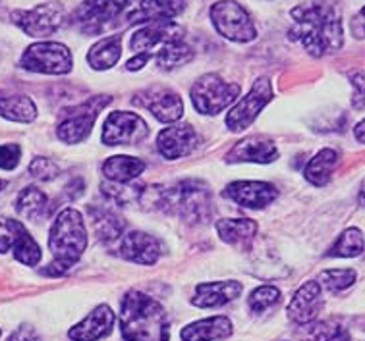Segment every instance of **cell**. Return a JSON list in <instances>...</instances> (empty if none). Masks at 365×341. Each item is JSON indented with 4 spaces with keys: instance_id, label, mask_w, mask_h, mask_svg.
<instances>
[{
    "instance_id": "obj_1",
    "label": "cell",
    "mask_w": 365,
    "mask_h": 341,
    "mask_svg": "<svg viewBox=\"0 0 365 341\" xmlns=\"http://www.w3.org/2000/svg\"><path fill=\"white\" fill-rule=\"evenodd\" d=\"M290 16V39L299 43L315 58L336 53L344 45L342 12L336 4L325 0H313L292 8Z\"/></svg>"
},
{
    "instance_id": "obj_2",
    "label": "cell",
    "mask_w": 365,
    "mask_h": 341,
    "mask_svg": "<svg viewBox=\"0 0 365 341\" xmlns=\"http://www.w3.org/2000/svg\"><path fill=\"white\" fill-rule=\"evenodd\" d=\"M120 330L126 341H168L170 318L159 301L132 289L120 305Z\"/></svg>"
},
{
    "instance_id": "obj_3",
    "label": "cell",
    "mask_w": 365,
    "mask_h": 341,
    "mask_svg": "<svg viewBox=\"0 0 365 341\" xmlns=\"http://www.w3.org/2000/svg\"><path fill=\"white\" fill-rule=\"evenodd\" d=\"M48 249L53 253V263L41 270L43 276H62L78 263L87 249V230L81 212L64 209L53 222L48 234Z\"/></svg>"
},
{
    "instance_id": "obj_4",
    "label": "cell",
    "mask_w": 365,
    "mask_h": 341,
    "mask_svg": "<svg viewBox=\"0 0 365 341\" xmlns=\"http://www.w3.org/2000/svg\"><path fill=\"white\" fill-rule=\"evenodd\" d=\"M159 210L187 224H205L215 214L212 193L201 179H182L176 185L163 187Z\"/></svg>"
},
{
    "instance_id": "obj_5",
    "label": "cell",
    "mask_w": 365,
    "mask_h": 341,
    "mask_svg": "<svg viewBox=\"0 0 365 341\" xmlns=\"http://www.w3.org/2000/svg\"><path fill=\"white\" fill-rule=\"evenodd\" d=\"M110 103H113V97L97 95V97L87 99L86 103H81V105L66 108V110L62 112V118H60L58 127H56V137L62 143L68 145L86 141L91 135L95 120L99 118L101 112L105 110Z\"/></svg>"
},
{
    "instance_id": "obj_6",
    "label": "cell",
    "mask_w": 365,
    "mask_h": 341,
    "mask_svg": "<svg viewBox=\"0 0 365 341\" xmlns=\"http://www.w3.org/2000/svg\"><path fill=\"white\" fill-rule=\"evenodd\" d=\"M195 110L205 116H215L232 105L240 97L238 83H226L217 73H205L193 83L190 91Z\"/></svg>"
},
{
    "instance_id": "obj_7",
    "label": "cell",
    "mask_w": 365,
    "mask_h": 341,
    "mask_svg": "<svg viewBox=\"0 0 365 341\" xmlns=\"http://www.w3.org/2000/svg\"><path fill=\"white\" fill-rule=\"evenodd\" d=\"M211 21L217 33L234 43H252L257 37V29L252 16L236 0H219L211 6Z\"/></svg>"
},
{
    "instance_id": "obj_8",
    "label": "cell",
    "mask_w": 365,
    "mask_h": 341,
    "mask_svg": "<svg viewBox=\"0 0 365 341\" xmlns=\"http://www.w3.org/2000/svg\"><path fill=\"white\" fill-rule=\"evenodd\" d=\"M20 66L27 72L47 73V75H66L72 72L73 58L70 48L54 41H41L27 46L21 54Z\"/></svg>"
},
{
    "instance_id": "obj_9",
    "label": "cell",
    "mask_w": 365,
    "mask_h": 341,
    "mask_svg": "<svg viewBox=\"0 0 365 341\" xmlns=\"http://www.w3.org/2000/svg\"><path fill=\"white\" fill-rule=\"evenodd\" d=\"M66 18V10L60 2H43L31 10H16L12 21L21 31L35 39H45L58 31Z\"/></svg>"
},
{
    "instance_id": "obj_10",
    "label": "cell",
    "mask_w": 365,
    "mask_h": 341,
    "mask_svg": "<svg viewBox=\"0 0 365 341\" xmlns=\"http://www.w3.org/2000/svg\"><path fill=\"white\" fill-rule=\"evenodd\" d=\"M272 100V85L269 78H259L257 81H253L252 89L246 97L230 106V110L226 114V125L228 130L234 133H240L247 130L250 125L255 122V118L259 116V112L265 108Z\"/></svg>"
},
{
    "instance_id": "obj_11",
    "label": "cell",
    "mask_w": 365,
    "mask_h": 341,
    "mask_svg": "<svg viewBox=\"0 0 365 341\" xmlns=\"http://www.w3.org/2000/svg\"><path fill=\"white\" fill-rule=\"evenodd\" d=\"M126 8L128 0H83L73 12L72 23L83 33L97 35Z\"/></svg>"
},
{
    "instance_id": "obj_12",
    "label": "cell",
    "mask_w": 365,
    "mask_h": 341,
    "mask_svg": "<svg viewBox=\"0 0 365 341\" xmlns=\"http://www.w3.org/2000/svg\"><path fill=\"white\" fill-rule=\"evenodd\" d=\"M149 135L145 120L140 114L128 110H116L108 114L103 127V143L108 147L118 145H135L145 141Z\"/></svg>"
},
{
    "instance_id": "obj_13",
    "label": "cell",
    "mask_w": 365,
    "mask_h": 341,
    "mask_svg": "<svg viewBox=\"0 0 365 341\" xmlns=\"http://www.w3.org/2000/svg\"><path fill=\"white\" fill-rule=\"evenodd\" d=\"M133 105L147 108L163 124H176L184 116V103L178 93L165 85L147 87L133 99Z\"/></svg>"
},
{
    "instance_id": "obj_14",
    "label": "cell",
    "mask_w": 365,
    "mask_h": 341,
    "mask_svg": "<svg viewBox=\"0 0 365 341\" xmlns=\"http://www.w3.org/2000/svg\"><path fill=\"white\" fill-rule=\"evenodd\" d=\"M184 27L170 21H155V23H145L143 27H140L135 33L132 35L130 39V48H132L135 54H149L151 58L155 56V48H163L168 43L173 41L184 39Z\"/></svg>"
},
{
    "instance_id": "obj_15",
    "label": "cell",
    "mask_w": 365,
    "mask_h": 341,
    "mask_svg": "<svg viewBox=\"0 0 365 341\" xmlns=\"http://www.w3.org/2000/svg\"><path fill=\"white\" fill-rule=\"evenodd\" d=\"M200 143V133L190 124H170L157 135V151L166 160H178L192 154Z\"/></svg>"
},
{
    "instance_id": "obj_16",
    "label": "cell",
    "mask_w": 365,
    "mask_h": 341,
    "mask_svg": "<svg viewBox=\"0 0 365 341\" xmlns=\"http://www.w3.org/2000/svg\"><path fill=\"white\" fill-rule=\"evenodd\" d=\"M186 10L184 0H138L126 8L124 23H155V21H170Z\"/></svg>"
},
{
    "instance_id": "obj_17",
    "label": "cell",
    "mask_w": 365,
    "mask_h": 341,
    "mask_svg": "<svg viewBox=\"0 0 365 341\" xmlns=\"http://www.w3.org/2000/svg\"><path fill=\"white\" fill-rule=\"evenodd\" d=\"M222 195L240 206L259 210L269 206L272 201H277L279 189L267 182H234V184L226 185Z\"/></svg>"
},
{
    "instance_id": "obj_18",
    "label": "cell",
    "mask_w": 365,
    "mask_h": 341,
    "mask_svg": "<svg viewBox=\"0 0 365 341\" xmlns=\"http://www.w3.org/2000/svg\"><path fill=\"white\" fill-rule=\"evenodd\" d=\"M120 256L130 263L143 264V266H151L159 261L163 247H160L159 239L149 236L145 231H128L124 237L120 239Z\"/></svg>"
},
{
    "instance_id": "obj_19",
    "label": "cell",
    "mask_w": 365,
    "mask_h": 341,
    "mask_svg": "<svg viewBox=\"0 0 365 341\" xmlns=\"http://www.w3.org/2000/svg\"><path fill=\"white\" fill-rule=\"evenodd\" d=\"M279 158V149L271 139L263 135H252L242 139L232 147V151L226 154V162L240 164V162H253V164H271Z\"/></svg>"
},
{
    "instance_id": "obj_20",
    "label": "cell",
    "mask_w": 365,
    "mask_h": 341,
    "mask_svg": "<svg viewBox=\"0 0 365 341\" xmlns=\"http://www.w3.org/2000/svg\"><path fill=\"white\" fill-rule=\"evenodd\" d=\"M114 320H116V316H114L113 308L108 305H99L83 320L70 328L68 337L72 341H99L106 335H110Z\"/></svg>"
},
{
    "instance_id": "obj_21",
    "label": "cell",
    "mask_w": 365,
    "mask_h": 341,
    "mask_svg": "<svg viewBox=\"0 0 365 341\" xmlns=\"http://www.w3.org/2000/svg\"><path fill=\"white\" fill-rule=\"evenodd\" d=\"M323 308V288L319 282H306L294 293L288 316L296 324H312Z\"/></svg>"
},
{
    "instance_id": "obj_22",
    "label": "cell",
    "mask_w": 365,
    "mask_h": 341,
    "mask_svg": "<svg viewBox=\"0 0 365 341\" xmlns=\"http://www.w3.org/2000/svg\"><path fill=\"white\" fill-rule=\"evenodd\" d=\"M242 283L234 280H225V282H205L195 288V295L192 297V303L200 308H215L222 307L226 303L234 301L242 295Z\"/></svg>"
},
{
    "instance_id": "obj_23",
    "label": "cell",
    "mask_w": 365,
    "mask_h": 341,
    "mask_svg": "<svg viewBox=\"0 0 365 341\" xmlns=\"http://www.w3.org/2000/svg\"><path fill=\"white\" fill-rule=\"evenodd\" d=\"M87 212L91 214V226L99 241L114 243L118 241L120 237H124L126 222L116 210L108 209L105 204H93V206L89 204Z\"/></svg>"
},
{
    "instance_id": "obj_24",
    "label": "cell",
    "mask_w": 365,
    "mask_h": 341,
    "mask_svg": "<svg viewBox=\"0 0 365 341\" xmlns=\"http://www.w3.org/2000/svg\"><path fill=\"white\" fill-rule=\"evenodd\" d=\"M234 332V326L230 318L226 316H211L203 320L192 322L182 330L180 337L184 341H220L230 337Z\"/></svg>"
},
{
    "instance_id": "obj_25",
    "label": "cell",
    "mask_w": 365,
    "mask_h": 341,
    "mask_svg": "<svg viewBox=\"0 0 365 341\" xmlns=\"http://www.w3.org/2000/svg\"><path fill=\"white\" fill-rule=\"evenodd\" d=\"M103 176L108 179V182H114V184H130L133 179L145 172V162L141 158L128 157V154H116V157H108L103 162Z\"/></svg>"
},
{
    "instance_id": "obj_26",
    "label": "cell",
    "mask_w": 365,
    "mask_h": 341,
    "mask_svg": "<svg viewBox=\"0 0 365 341\" xmlns=\"http://www.w3.org/2000/svg\"><path fill=\"white\" fill-rule=\"evenodd\" d=\"M215 228L220 239L234 247H246L257 234V222L250 218H222L215 222Z\"/></svg>"
},
{
    "instance_id": "obj_27",
    "label": "cell",
    "mask_w": 365,
    "mask_h": 341,
    "mask_svg": "<svg viewBox=\"0 0 365 341\" xmlns=\"http://www.w3.org/2000/svg\"><path fill=\"white\" fill-rule=\"evenodd\" d=\"M120 56H122V35L114 33L103 37L89 48L87 62L93 70L105 72L118 64Z\"/></svg>"
},
{
    "instance_id": "obj_28",
    "label": "cell",
    "mask_w": 365,
    "mask_h": 341,
    "mask_svg": "<svg viewBox=\"0 0 365 341\" xmlns=\"http://www.w3.org/2000/svg\"><path fill=\"white\" fill-rule=\"evenodd\" d=\"M340 162L339 152L334 149H321L315 157L307 162L304 176L312 185L315 187H325L331 182L332 172L336 170Z\"/></svg>"
},
{
    "instance_id": "obj_29",
    "label": "cell",
    "mask_w": 365,
    "mask_h": 341,
    "mask_svg": "<svg viewBox=\"0 0 365 341\" xmlns=\"http://www.w3.org/2000/svg\"><path fill=\"white\" fill-rule=\"evenodd\" d=\"M0 116L10 122L29 124L37 118V106L26 95H8L0 91Z\"/></svg>"
},
{
    "instance_id": "obj_30",
    "label": "cell",
    "mask_w": 365,
    "mask_h": 341,
    "mask_svg": "<svg viewBox=\"0 0 365 341\" xmlns=\"http://www.w3.org/2000/svg\"><path fill=\"white\" fill-rule=\"evenodd\" d=\"M47 206L48 197L35 185H29L26 189H21L18 199H16V210L26 220H39L47 212Z\"/></svg>"
},
{
    "instance_id": "obj_31",
    "label": "cell",
    "mask_w": 365,
    "mask_h": 341,
    "mask_svg": "<svg viewBox=\"0 0 365 341\" xmlns=\"http://www.w3.org/2000/svg\"><path fill=\"white\" fill-rule=\"evenodd\" d=\"M193 58V51L192 46L187 45L184 39L173 41V43H168L165 45L160 51H157L155 54V62H157V66L160 70H166V72H170V70H176V68L184 66L187 62H192Z\"/></svg>"
},
{
    "instance_id": "obj_32",
    "label": "cell",
    "mask_w": 365,
    "mask_h": 341,
    "mask_svg": "<svg viewBox=\"0 0 365 341\" xmlns=\"http://www.w3.org/2000/svg\"><path fill=\"white\" fill-rule=\"evenodd\" d=\"M147 185L140 184V182H130V184H114V182H103L101 184V191L110 203L116 204H140L143 191Z\"/></svg>"
},
{
    "instance_id": "obj_33",
    "label": "cell",
    "mask_w": 365,
    "mask_h": 341,
    "mask_svg": "<svg viewBox=\"0 0 365 341\" xmlns=\"http://www.w3.org/2000/svg\"><path fill=\"white\" fill-rule=\"evenodd\" d=\"M365 239L364 234L358 228H348L340 234V237L334 241L327 256H336V258H354L364 253Z\"/></svg>"
},
{
    "instance_id": "obj_34",
    "label": "cell",
    "mask_w": 365,
    "mask_h": 341,
    "mask_svg": "<svg viewBox=\"0 0 365 341\" xmlns=\"http://www.w3.org/2000/svg\"><path fill=\"white\" fill-rule=\"evenodd\" d=\"M27 236H29V231L20 220L0 218V255L16 249Z\"/></svg>"
},
{
    "instance_id": "obj_35",
    "label": "cell",
    "mask_w": 365,
    "mask_h": 341,
    "mask_svg": "<svg viewBox=\"0 0 365 341\" xmlns=\"http://www.w3.org/2000/svg\"><path fill=\"white\" fill-rule=\"evenodd\" d=\"M356 270L352 268H332V270H325V272H321L319 276V283H321V288L329 289L332 293H339V291H344L350 285L356 283Z\"/></svg>"
},
{
    "instance_id": "obj_36",
    "label": "cell",
    "mask_w": 365,
    "mask_h": 341,
    "mask_svg": "<svg viewBox=\"0 0 365 341\" xmlns=\"http://www.w3.org/2000/svg\"><path fill=\"white\" fill-rule=\"evenodd\" d=\"M277 303H280V291L274 285H261V288L253 289L252 295L247 299V307L252 313L259 315L265 313L267 308L274 307Z\"/></svg>"
},
{
    "instance_id": "obj_37",
    "label": "cell",
    "mask_w": 365,
    "mask_h": 341,
    "mask_svg": "<svg viewBox=\"0 0 365 341\" xmlns=\"http://www.w3.org/2000/svg\"><path fill=\"white\" fill-rule=\"evenodd\" d=\"M309 341H354L348 330L336 322H317L309 328Z\"/></svg>"
},
{
    "instance_id": "obj_38",
    "label": "cell",
    "mask_w": 365,
    "mask_h": 341,
    "mask_svg": "<svg viewBox=\"0 0 365 341\" xmlns=\"http://www.w3.org/2000/svg\"><path fill=\"white\" fill-rule=\"evenodd\" d=\"M14 256H16V261L21 264H26V266H37L41 263V247L37 245L34 237L27 236L24 241L14 249Z\"/></svg>"
},
{
    "instance_id": "obj_39",
    "label": "cell",
    "mask_w": 365,
    "mask_h": 341,
    "mask_svg": "<svg viewBox=\"0 0 365 341\" xmlns=\"http://www.w3.org/2000/svg\"><path fill=\"white\" fill-rule=\"evenodd\" d=\"M29 174L35 179H39V182H53V179H56L60 176V168L51 158L37 157L29 164Z\"/></svg>"
},
{
    "instance_id": "obj_40",
    "label": "cell",
    "mask_w": 365,
    "mask_h": 341,
    "mask_svg": "<svg viewBox=\"0 0 365 341\" xmlns=\"http://www.w3.org/2000/svg\"><path fill=\"white\" fill-rule=\"evenodd\" d=\"M21 147L16 143L0 145V168L2 170H14L20 164Z\"/></svg>"
},
{
    "instance_id": "obj_41",
    "label": "cell",
    "mask_w": 365,
    "mask_h": 341,
    "mask_svg": "<svg viewBox=\"0 0 365 341\" xmlns=\"http://www.w3.org/2000/svg\"><path fill=\"white\" fill-rule=\"evenodd\" d=\"M350 81L354 85L352 105L358 110H365V70H358L350 75Z\"/></svg>"
},
{
    "instance_id": "obj_42",
    "label": "cell",
    "mask_w": 365,
    "mask_h": 341,
    "mask_svg": "<svg viewBox=\"0 0 365 341\" xmlns=\"http://www.w3.org/2000/svg\"><path fill=\"white\" fill-rule=\"evenodd\" d=\"M350 29H352V35L356 39H365V6L354 16Z\"/></svg>"
},
{
    "instance_id": "obj_43",
    "label": "cell",
    "mask_w": 365,
    "mask_h": 341,
    "mask_svg": "<svg viewBox=\"0 0 365 341\" xmlns=\"http://www.w3.org/2000/svg\"><path fill=\"white\" fill-rule=\"evenodd\" d=\"M8 341H39V335L31 326H20L8 337Z\"/></svg>"
},
{
    "instance_id": "obj_44",
    "label": "cell",
    "mask_w": 365,
    "mask_h": 341,
    "mask_svg": "<svg viewBox=\"0 0 365 341\" xmlns=\"http://www.w3.org/2000/svg\"><path fill=\"white\" fill-rule=\"evenodd\" d=\"M354 135L358 139L359 143L365 145V120H361L356 127H354Z\"/></svg>"
},
{
    "instance_id": "obj_45",
    "label": "cell",
    "mask_w": 365,
    "mask_h": 341,
    "mask_svg": "<svg viewBox=\"0 0 365 341\" xmlns=\"http://www.w3.org/2000/svg\"><path fill=\"white\" fill-rule=\"evenodd\" d=\"M4 187H6V182H4V179H0V191L4 189Z\"/></svg>"
},
{
    "instance_id": "obj_46",
    "label": "cell",
    "mask_w": 365,
    "mask_h": 341,
    "mask_svg": "<svg viewBox=\"0 0 365 341\" xmlns=\"http://www.w3.org/2000/svg\"><path fill=\"white\" fill-rule=\"evenodd\" d=\"M359 199H361V203H364V204H365V189H364V191H361V195H359Z\"/></svg>"
}]
</instances>
